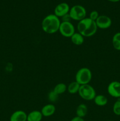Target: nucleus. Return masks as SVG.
<instances>
[{"mask_svg":"<svg viewBox=\"0 0 120 121\" xmlns=\"http://www.w3.org/2000/svg\"><path fill=\"white\" fill-rule=\"evenodd\" d=\"M94 102L96 105L98 106H104L108 104V99L103 95H98L95 96Z\"/></svg>","mask_w":120,"mask_h":121,"instance_id":"obj_15","label":"nucleus"},{"mask_svg":"<svg viewBox=\"0 0 120 121\" xmlns=\"http://www.w3.org/2000/svg\"><path fill=\"white\" fill-rule=\"evenodd\" d=\"M61 20L54 14H51L44 18L41 22V28L45 33L53 34L59 31Z\"/></svg>","mask_w":120,"mask_h":121,"instance_id":"obj_1","label":"nucleus"},{"mask_svg":"<svg viewBox=\"0 0 120 121\" xmlns=\"http://www.w3.org/2000/svg\"><path fill=\"white\" fill-rule=\"evenodd\" d=\"M78 93L82 99L87 101L94 100L96 95L95 89L89 84L81 85Z\"/></svg>","mask_w":120,"mask_h":121,"instance_id":"obj_4","label":"nucleus"},{"mask_svg":"<svg viewBox=\"0 0 120 121\" xmlns=\"http://www.w3.org/2000/svg\"><path fill=\"white\" fill-rule=\"evenodd\" d=\"M112 44L114 49L120 51V32L116 33L113 35Z\"/></svg>","mask_w":120,"mask_h":121,"instance_id":"obj_18","label":"nucleus"},{"mask_svg":"<svg viewBox=\"0 0 120 121\" xmlns=\"http://www.w3.org/2000/svg\"><path fill=\"white\" fill-rule=\"evenodd\" d=\"M99 16H100V15H99L98 12L97 11L94 10L90 13L89 18L91 19V20H92V21H95Z\"/></svg>","mask_w":120,"mask_h":121,"instance_id":"obj_21","label":"nucleus"},{"mask_svg":"<svg viewBox=\"0 0 120 121\" xmlns=\"http://www.w3.org/2000/svg\"><path fill=\"white\" fill-rule=\"evenodd\" d=\"M77 30L84 37H90L96 34L98 27L95 21L91 20L89 17L85 18L78 21L77 24Z\"/></svg>","mask_w":120,"mask_h":121,"instance_id":"obj_2","label":"nucleus"},{"mask_svg":"<svg viewBox=\"0 0 120 121\" xmlns=\"http://www.w3.org/2000/svg\"><path fill=\"white\" fill-rule=\"evenodd\" d=\"M112 111L116 116H120V99L116 100L113 105Z\"/></svg>","mask_w":120,"mask_h":121,"instance_id":"obj_19","label":"nucleus"},{"mask_svg":"<svg viewBox=\"0 0 120 121\" xmlns=\"http://www.w3.org/2000/svg\"><path fill=\"white\" fill-rule=\"evenodd\" d=\"M58 96L59 95H58L56 94V93H55L53 91H51V92H49V93H48V100H49L50 102H56V100H58Z\"/></svg>","mask_w":120,"mask_h":121,"instance_id":"obj_20","label":"nucleus"},{"mask_svg":"<svg viewBox=\"0 0 120 121\" xmlns=\"http://www.w3.org/2000/svg\"><path fill=\"white\" fill-rule=\"evenodd\" d=\"M10 121H27V114L21 110L16 111L12 113L9 118Z\"/></svg>","mask_w":120,"mask_h":121,"instance_id":"obj_10","label":"nucleus"},{"mask_svg":"<svg viewBox=\"0 0 120 121\" xmlns=\"http://www.w3.org/2000/svg\"><path fill=\"white\" fill-rule=\"evenodd\" d=\"M61 20H62V22H71V17L69 15V13L65 15L64 16L61 17Z\"/></svg>","mask_w":120,"mask_h":121,"instance_id":"obj_22","label":"nucleus"},{"mask_svg":"<svg viewBox=\"0 0 120 121\" xmlns=\"http://www.w3.org/2000/svg\"><path fill=\"white\" fill-rule=\"evenodd\" d=\"M88 109L87 105L84 104H81L77 106L76 109V117L84 118L88 113Z\"/></svg>","mask_w":120,"mask_h":121,"instance_id":"obj_14","label":"nucleus"},{"mask_svg":"<svg viewBox=\"0 0 120 121\" xmlns=\"http://www.w3.org/2000/svg\"><path fill=\"white\" fill-rule=\"evenodd\" d=\"M56 111L55 106L52 104H47L41 109V112L42 116L45 117H49L53 115Z\"/></svg>","mask_w":120,"mask_h":121,"instance_id":"obj_11","label":"nucleus"},{"mask_svg":"<svg viewBox=\"0 0 120 121\" xmlns=\"http://www.w3.org/2000/svg\"><path fill=\"white\" fill-rule=\"evenodd\" d=\"M52 91L58 95H60L67 91V86L64 83H59L55 85Z\"/></svg>","mask_w":120,"mask_h":121,"instance_id":"obj_17","label":"nucleus"},{"mask_svg":"<svg viewBox=\"0 0 120 121\" xmlns=\"http://www.w3.org/2000/svg\"><path fill=\"white\" fill-rule=\"evenodd\" d=\"M70 38L71 42L76 46H81L84 42V37L78 32H75Z\"/></svg>","mask_w":120,"mask_h":121,"instance_id":"obj_13","label":"nucleus"},{"mask_svg":"<svg viewBox=\"0 0 120 121\" xmlns=\"http://www.w3.org/2000/svg\"><path fill=\"white\" fill-rule=\"evenodd\" d=\"M98 28L102 30L108 29L111 26L112 20L109 17L105 15H101L95 21Z\"/></svg>","mask_w":120,"mask_h":121,"instance_id":"obj_7","label":"nucleus"},{"mask_svg":"<svg viewBox=\"0 0 120 121\" xmlns=\"http://www.w3.org/2000/svg\"><path fill=\"white\" fill-rule=\"evenodd\" d=\"M69 14L71 20L80 21L86 18L87 11L82 5H75L70 8Z\"/></svg>","mask_w":120,"mask_h":121,"instance_id":"obj_5","label":"nucleus"},{"mask_svg":"<svg viewBox=\"0 0 120 121\" xmlns=\"http://www.w3.org/2000/svg\"><path fill=\"white\" fill-rule=\"evenodd\" d=\"M70 121H85L84 118H80V117H75L72 118Z\"/></svg>","mask_w":120,"mask_h":121,"instance_id":"obj_23","label":"nucleus"},{"mask_svg":"<svg viewBox=\"0 0 120 121\" xmlns=\"http://www.w3.org/2000/svg\"></svg>","mask_w":120,"mask_h":121,"instance_id":"obj_26","label":"nucleus"},{"mask_svg":"<svg viewBox=\"0 0 120 121\" xmlns=\"http://www.w3.org/2000/svg\"></svg>","mask_w":120,"mask_h":121,"instance_id":"obj_25","label":"nucleus"},{"mask_svg":"<svg viewBox=\"0 0 120 121\" xmlns=\"http://www.w3.org/2000/svg\"><path fill=\"white\" fill-rule=\"evenodd\" d=\"M107 1L111 2H119V1H120V0H107Z\"/></svg>","mask_w":120,"mask_h":121,"instance_id":"obj_24","label":"nucleus"},{"mask_svg":"<svg viewBox=\"0 0 120 121\" xmlns=\"http://www.w3.org/2000/svg\"><path fill=\"white\" fill-rule=\"evenodd\" d=\"M80 86L81 85L76 82V81L72 82L71 83L69 84L68 86H67V91L68 93L70 94H75L78 92L79 89H80Z\"/></svg>","mask_w":120,"mask_h":121,"instance_id":"obj_16","label":"nucleus"},{"mask_svg":"<svg viewBox=\"0 0 120 121\" xmlns=\"http://www.w3.org/2000/svg\"><path fill=\"white\" fill-rule=\"evenodd\" d=\"M107 92L111 96L115 98H120V82L112 81L109 83L107 87Z\"/></svg>","mask_w":120,"mask_h":121,"instance_id":"obj_8","label":"nucleus"},{"mask_svg":"<svg viewBox=\"0 0 120 121\" xmlns=\"http://www.w3.org/2000/svg\"><path fill=\"white\" fill-rule=\"evenodd\" d=\"M70 10L69 5L66 2H61L58 4L54 9V14L58 18H61L68 14Z\"/></svg>","mask_w":120,"mask_h":121,"instance_id":"obj_9","label":"nucleus"},{"mask_svg":"<svg viewBox=\"0 0 120 121\" xmlns=\"http://www.w3.org/2000/svg\"><path fill=\"white\" fill-rule=\"evenodd\" d=\"M42 113L40 111H32L27 115V121H41L42 119Z\"/></svg>","mask_w":120,"mask_h":121,"instance_id":"obj_12","label":"nucleus"},{"mask_svg":"<svg viewBox=\"0 0 120 121\" xmlns=\"http://www.w3.org/2000/svg\"><path fill=\"white\" fill-rule=\"evenodd\" d=\"M92 72L87 67L80 69L75 74V81L80 85L89 84L92 79Z\"/></svg>","mask_w":120,"mask_h":121,"instance_id":"obj_3","label":"nucleus"},{"mask_svg":"<svg viewBox=\"0 0 120 121\" xmlns=\"http://www.w3.org/2000/svg\"><path fill=\"white\" fill-rule=\"evenodd\" d=\"M58 31L64 37L70 38L75 33V29L71 22L61 21Z\"/></svg>","mask_w":120,"mask_h":121,"instance_id":"obj_6","label":"nucleus"}]
</instances>
